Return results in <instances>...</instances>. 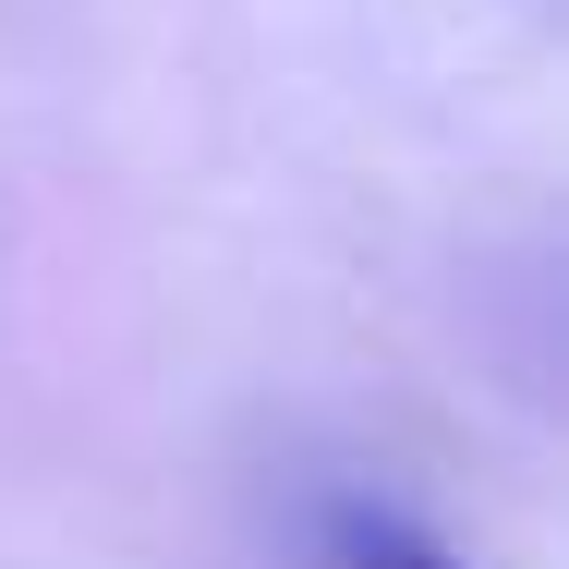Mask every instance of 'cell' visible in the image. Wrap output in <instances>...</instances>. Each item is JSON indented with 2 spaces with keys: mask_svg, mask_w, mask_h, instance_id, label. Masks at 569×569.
Returning <instances> with one entry per match:
<instances>
[{
  "mask_svg": "<svg viewBox=\"0 0 569 569\" xmlns=\"http://www.w3.org/2000/svg\"><path fill=\"white\" fill-rule=\"evenodd\" d=\"M340 569H460V558L437 533H412V521H363V509H351L340 521Z\"/></svg>",
  "mask_w": 569,
  "mask_h": 569,
  "instance_id": "cell-1",
  "label": "cell"
}]
</instances>
